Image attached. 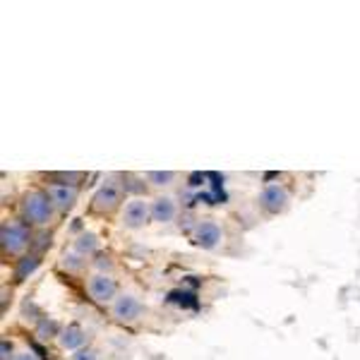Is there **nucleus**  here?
<instances>
[{
  "label": "nucleus",
  "mask_w": 360,
  "mask_h": 360,
  "mask_svg": "<svg viewBox=\"0 0 360 360\" xmlns=\"http://www.w3.org/2000/svg\"><path fill=\"white\" fill-rule=\"evenodd\" d=\"M60 265L65 267L67 271H82L85 269V265H87V260H85V255H80L77 250H72V252H65V255H63Z\"/></svg>",
  "instance_id": "obj_15"
},
{
  "label": "nucleus",
  "mask_w": 360,
  "mask_h": 360,
  "mask_svg": "<svg viewBox=\"0 0 360 360\" xmlns=\"http://www.w3.org/2000/svg\"><path fill=\"white\" fill-rule=\"evenodd\" d=\"M257 202H260V207L265 209L267 214H281V212H286L291 197H289V190H286L284 185H267V188H262Z\"/></svg>",
  "instance_id": "obj_7"
},
{
  "label": "nucleus",
  "mask_w": 360,
  "mask_h": 360,
  "mask_svg": "<svg viewBox=\"0 0 360 360\" xmlns=\"http://www.w3.org/2000/svg\"><path fill=\"white\" fill-rule=\"evenodd\" d=\"M58 334H60V329H58V324L53 322V319L43 317L41 322H38V327H36V337L38 339H51V337L58 339Z\"/></svg>",
  "instance_id": "obj_16"
},
{
  "label": "nucleus",
  "mask_w": 360,
  "mask_h": 360,
  "mask_svg": "<svg viewBox=\"0 0 360 360\" xmlns=\"http://www.w3.org/2000/svg\"><path fill=\"white\" fill-rule=\"evenodd\" d=\"M38 269V257L29 255V257H22V260L17 262V269H14V276H17L19 281L27 279L29 274H34V271Z\"/></svg>",
  "instance_id": "obj_13"
},
{
  "label": "nucleus",
  "mask_w": 360,
  "mask_h": 360,
  "mask_svg": "<svg viewBox=\"0 0 360 360\" xmlns=\"http://www.w3.org/2000/svg\"><path fill=\"white\" fill-rule=\"evenodd\" d=\"M75 250L80 252V255H85V257L94 255V252L99 250V236L91 233V231L80 233V236L75 238Z\"/></svg>",
  "instance_id": "obj_12"
},
{
  "label": "nucleus",
  "mask_w": 360,
  "mask_h": 360,
  "mask_svg": "<svg viewBox=\"0 0 360 360\" xmlns=\"http://www.w3.org/2000/svg\"><path fill=\"white\" fill-rule=\"evenodd\" d=\"M87 293L91 295L94 303H113L118 298V284L111 274H91L87 279Z\"/></svg>",
  "instance_id": "obj_5"
},
{
  "label": "nucleus",
  "mask_w": 360,
  "mask_h": 360,
  "mask_svg": "<svg viewBox=\"0 0 360 360\" xmlns=\"http://www.w3.org/2000/svg\"><path fill=\"white\" fill-rule=\"evenodd\" d=\"M87 344V332L80 327V324H67V327L60 329V334H58V346L63 348V351H80V348H85Z\"/></svg>",
  "instance_id": "obj_10"
},
{
  "label": "nucleus",
  "mask_w": 360,
  "mask_h": 360,
  "mask_svg": "<svg viewBox=\"0 0 360 360\" xmlns=\"http://www.w3.org/2000/svg\"><path fill=\"white\" fill-rule=\"evenodd\" d=\"M142 313H144L142 303H139V298L133 293H120L118 298L111 303V315H113V319L120 324L137 322V319L142 317Z\"/></svg>",
  "instance_id": "obj_4"
},
{
  "label": "nucleus",
  "mask_w": 360,
  "mask_h": 360,
  "mask_svg": "<svg viewBox=\"0 0 360 360\" xmlns=\"http://www.w3.org/2000/svg\"><path fill=\"white\" fill-rule=\"evenodd\" d=\"M56 212V204H53L51 194L43 192V190H29L22 197V214L29 223L34 226H48Z\"/></svg>",
  "instance_id": "obj_1"
},
{
  "label": "nucleus",
  "mask_w": 360,
  "mask_h": 360,
  "mask_svg": "<svg viewBox=\"0 0 360 360\" xmlns=\"http://www.w3.org/2000/svg\"><path fill=\"white\" fill-rule=\"evenodd\" d=\"M48 194H51L58 212H70L77 202V188L72 183H53L48 188Z\"/></svg>",
  "instance_id": "obj_9"
},
{
  "label": "nucleus",
  "mask_w": 360,
  "mask_h": 360,
  "mask_svg": "<svg viewBox=\"0 0 360 360\" xmlns=\"http://www.w3.org/2000/svg\"><path fill=\"white\" fill-rule=\"evenodd\" d=\"M221 240H223V231L214 218H204V221H199L197 226H194L192 243L197 247H202V250H214V247L221 245Z\"/></svg>",
  "instance_id": "obj_6"
},
{
  "label": "nucleus",
  "mask_w": 360,
  "mask_h": 360,
  "mask_svg": "<svg viewBox=\"0 0 360 360\" xmlns=\"http://www.w3.org/2000/svg\"><path fill=\"white\" fill-rule=\"evenodd\" d=\"M178 214V204L171 194H159L152 199V221L157 223H171Z\"/></svg>",
  "instance_id": "obj_11"
},
{
  "label": "nucleus",
  "mask_w": 360,
  "mask_h": 360,
  "mask_svg": "<svg viewBox=\"0 0 360 360\" xmlns=\"http://www.w3.org/2000/svg\"><path fill=\"white\" fill-rule=\"evenodd\" d=\"M152 218V202H147L144 197H133L125 202L123 214H120V223L128 231H137L144 223H149Z\"/></svg>",
  "instance_id": "obj_3"
},
{
  "label": "nucleus",
  "mask_w": 360,
  "mask_h": 360,
  "mask_svg": "<svg viewBox=\"0 0 360 360\" xmlns=\"http://www.w3.org/2000/svg\"><path fill=\"white\" fill-rule=\"evenodd\" d=\"M176 180V173L173 171H147V183L154 185V188H168Z\"/></svg>",
  "instance_id": "obj_14"
},
{
  "label": "nucleus",
  "mask_w": 360,
  "mask_h": 360,
  "mask_svg": "<svg viewBox=\"0 0 360 360\" xmlns=\"http://www.w3.org/2000/svg\"><path fill=\"white\" fill-rule=\"evenodd\" d=\"M120 199H123V190H120L115 183H104L94 192V197H91V209L101 214L113 212V209L120 204Z\"/></svg>",
  "instance_id": "obj_8"
},
{
  "label": "nucleus",
  "mask_w": 360,
  "mask_h": 360,
  "mask_svg": "<svg viewBox=\"0 0 360 360\" xmlns=\"http://www.w3.org/2000/svg\"><path fill=\"white\" fill-rule=\"evenodd\" d=\"M0 360H14V348L10 339H3V341H0Z\"/></svg>",
  "instance_id": "obj_18"
},
{
  "label": "nucleus",
  "mask_w": 360,
  "mask_h": 360,
  "mask_svg": "<svg viewBox=\"0 0 360 360\" xmlns=\"http://www.w3.org/2000/svg\"><path fill=\"white\" fill-rule=\"evenodd\" d=\"M0 243L5 255H22L29 245V228L22 221H5L0 226Z\"/></svg>",
  "instance_id": "obj_2"
},
{
  "label": "nucleus",
  "mask_w": 360,
  "mask_h": 360,
  "mask_svg": "<svg viewBox=\"0 0 360 360\" xmlns=\"http://www.w3.org/2000/svg\"><path fill=\"white\" fill-rule=\"evenodd\" d=\"M70 360H99V351H96V348L85 346V348H80V351L72 353Z\"/></svg>",
  "instance_id": "obj_17"
},
{
  "label": "nucleus",
  "mask_w": 360,
  "mask_h": 360,
  "mask_svg": "<svg viewBox=\"0 0 360 360\" xmlns=\"http://www.w3.org/2000/svg\"><path fill=\"white\" fill-rule=\"evenodd\" d=\"M14 360H38V358L34 356L32 351H24V353H17V356H14Z\"/></svg>",
  "instance_id": "obj_19"
}]
</instances>
